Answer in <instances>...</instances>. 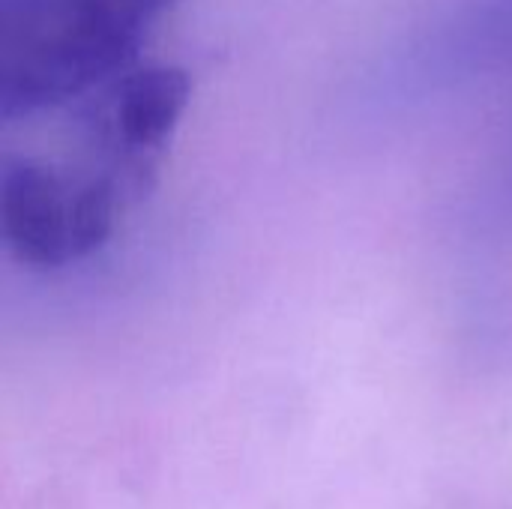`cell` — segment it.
<instances>
[{"instance_id": "cell-3", "label": "cell", "mask_w": 512, "mask_h": 509, "mask_svg": "<svg viewBox=\"0 0 512 509\" xmlns=\"http://www.w3.org/2000/svg\"><path fill=\"white\" fill-rule=\"evenodd\" d=\"M192 99V78L180 66H147L123 72L99 114V138L111 150L114 171L126 180L153 162L168 144Z\"/></svg>"}, {"instance_id": "cell-2", "label": "cell", "mask_w": 512, "mask_h": 509, "mask_svg": "<svg viewBox=\"0 0 512 509\" xmlns=\"http://www.w3.org/2000/svg\"><path fill=\"white\" fill-rule=\"evenodd\" d=\"M123 177H63L51 165L15 159L0 183V219L9 252L39 270H57L96 252L114 231Z\"/></svg>"}, {"instance_id": "cell-1", "label": "cell", "mask_w": 512, "mask_h": 509, "mask_svg": "<svg viewBox=\"0 0 512 509\" xmlns=\"http://www.w3.org/2000/svg\"><path fill=\"white\" fill-rule=\"evenodd\" d=\"M177 0H0L3 120L120 78Z\"/></svg>"}]
</instances>
